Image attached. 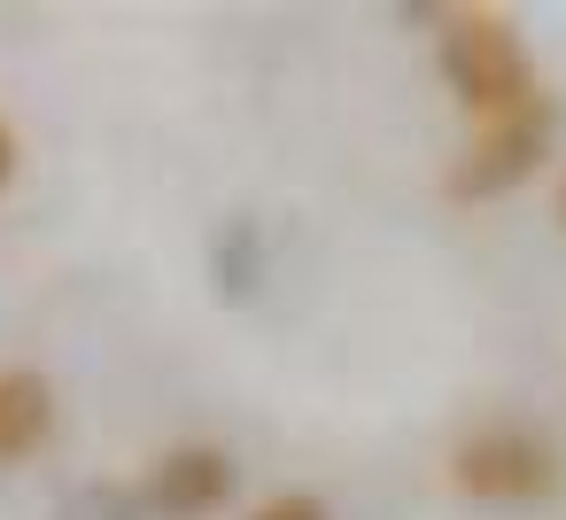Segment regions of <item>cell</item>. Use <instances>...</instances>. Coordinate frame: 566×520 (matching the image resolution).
Masks as SVG:
<instances>
[{
  "label": "cell",
  "instance_id": "cell-1",
  "mask_svg": "<svg viewBox=\"0 0 566 520\" xmlns=\"http://www.w3.org/2000/svg\"><path fill=\"white\" fill-rule=\"evenodd\" d=\"M442 79H450V94L465 102L473 125H504V117L551 102L543 79H535V55H527L520 24L496 17V9H458V17H442Z\"/></svg>",
  "mask_w": 566,
  "mask_h": 520
},
{
  "label": "cell",
  "instance_id": "cell-2",
  "mask_svg": "<svg viewBox=\"0 0 566 520\" xmlns=\"http://www.w3.org/2000/svg\"><path fill=\"white\" fill-rule=\"evenodd\" d=\"M558 481H566L558 443L527 419H481L450 450V489L473 505H543V497H558Z\"/></svg>",
  "mask_w": 566,
  "mask_h": 520
},
{
  "label": "cell",
  "instance_id": "cell-3",
  "mask_svg": "<svg viewBox=\"0 0 566 520\" xmlns=\"http://www.w3.org/2000/svg\"><path fill=\"white\" fill-rule=\"evenodd\" d=\"M551 148V102L504 117V125H473V148L450 164V202H489V195H512Z\"/></svg>",
  "mask_w": 566,
  "mask_h": 520
},
{
  "label": "cell",
  "instance_id": "cell-4",
  "mask_svg": "<svg viewBox=\"0 0 566 520\" xmlns=\"http://www.w3.org/2000/svg\"><path fill=\"white\" fill-rule=\"evenodd\" d=\"M233 450L218 443H171L156 466H148V512L164 520H210L226 497H233Z\"/></svg>",
  "mask_w": 566,
  "mask_h": 520
},
{
  "label": "cell",
  "instance_id": "cell-5",
  "mask_svg": "<svg viewBox=\"0 0 566 520\" xmlns=\"http://www.w3.org/2000/svg\"><path fill=\"white\" fill-rule=\"evenodd\" d=\"M55 435V381L40 365H0V466L40 458Z\"/></svg>",
  "mask_w": 566,
  "mask_h": 520
},
{
  "label": "cell",
  "instance_id": "cell-6",
  "mask_svg": "<svg viewBox=\"0 0 566 520\" xmlns=\"http://www.w3.org/2000/svg\"><path fill=\"white\" fill-rule=\"evenodd\" d=\"M249 520H334V512H326L318 497H303V489H287V497H264V505H256Z\"/></svg>",
  "mask_w": 566,
  "mask_h": 520
},
{
  "label": "cell",
  "instance_id": "cell-7",
  "mask_svg": "<svg viewBox=\"0 0 566 520\" xmlns=\"http://www.w3.org/2000/svg\"><path fill=\"white\" fill-rule=\"evenodd\" d=\"M17 179V133H9V117H0V187Z\"/></svg>",
  "mask_w": 566,
  "mask_h": 520
},
{
  "label": "cell",
  "instance_id": "cell-8",
  "mask_svg": "<svg viewBox=\"0 0 566 520\" xmlns=\"http://www.w3.org/2000/svg\"><path fill=\"white\" fill-rule=\"evenodd\" d=\"M558 226H566V179H558Z\"/></svg>",
  "mask_w": 566,
  "mask_h": 520
}]
</instances>
